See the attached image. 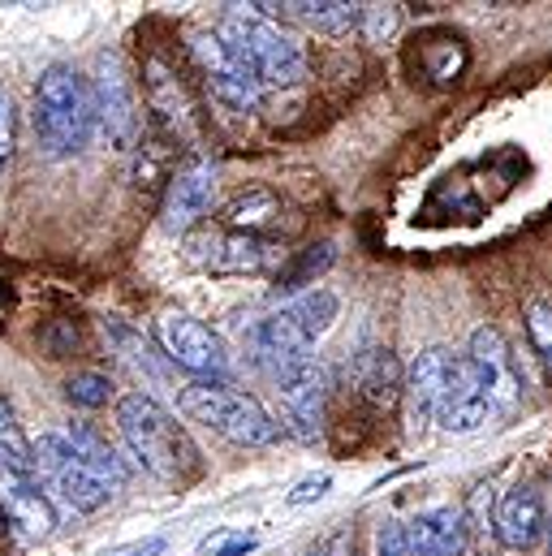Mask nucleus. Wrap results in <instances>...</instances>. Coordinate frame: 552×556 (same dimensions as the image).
<instances>
[{"mask_svg":"<svg viewBox=\"0 0 552 556\" xmlns=\"http://www.w3.org/2000/svg\"><path fill=\"white\" fill-rule=\"evenodd\" d=\"M35 135L57 160L87 151L100 135L91 78H83L74 65H48L35 83Z\"/></svg>","mask_w":552,"mask_h":556,"instance_id":"obj_1","label":"nucleus"},{"mask_svg":"<svg viewBox=\"0 0 552 556\" xmlns=\"http://www.w3.org/2000/svg\"><path fill=\"white\" fill-rule=\"evenodd\" d=\"M117 431L138 466L164 483H181L199 470V448L190 444L186 427L151 393H126L117 402Z\"/></svg>","mask_w":552,"mask_h":556,"instance_id":"obj_2","label":"nucleus"},{"mask_svg":"<svg viewBox=\"0 0 552 556\" xmlns=\"http://www.w3.org/2000/svg\"><path fill=\"white\" fill-rule=\"evenodd\" d=\"M341 302L333 289H306L293 302H285L280 311H273L268 319H260L251 328V358L255 367H264L268 376H285L289 367L311 358V345L333 328Z\"/></svg>","mask_w":552,"mask_h":556,"instance_id":"obj_3","label":"nucleus"},{"mask_svg":"<svg viewBox=\"0 0 552 556\" xmlns=\"http://www.w3.org/2000/svg\"><path fill=\"white\" fill-rule=\"evenodd\" d=\"M221 43L234 52V61L260 83V87H293L306 78L302 48L260 13H247L242 4H229V13L216 26Z\"/></svg>","mask_w":552,"mask_h":556,"instance_id":"obj_4","label":"nucleus"},{"mask_svg":"<svg viewBox=\"0 0 552 556\" xmlns=\"http://www.w3.org/2000/svg\"><path fill=\"white\" fill-rule=\"evenodd\" d=\"M177 406L181 415L234 444H247V448H264L276 444L285 435V427L276 422L255 397L229 389V384H212V380H190L181 393H177Z\"/></svg>","mask_w":552,"mask_h":556,"instance_id":"obj_5","label":"nucleus"},{"mask_svg":"<svg viewBox=\"0 0 552 556\" xmlns=\"http://www.w3.org/2000/svg\"><path fill=\"white\" fill-rule=\"evenodd\" d=\"M35 475L61 514L83 518V514H100L113 501V488L74 453L70 435L57 427L35 435Z\"/></svg>","mask_w":552,"mask_h":556,"instance_id":"obj_6","label":"nucleus"},{"mask_svg":"<svg viewBox=\"0 0 552 556\" xmlns=\"http://www.w3.org/2000/svg\"><path fill=\"white\" fill-rule=\"evenodd\" d=\"M155 341H160L164 358H173V363L186 367L190 376L212 380V384H225L229 358H225L221 337H216L208 324H199V319L173 311V315H160V319H155Z\"/></svg>","mask_w":552,"mask_h":556,"instance_id":"obj_7","label":"nucleus"},{"mask_svg":"<svg viewBox=\"0 0 552 556\" xmlns=\"http://www.w3.org/2000/svg\"><path fill=\"white\" fill-rule=\"evenodd\" d=\"M276 393H280V427L285 435L315 444L324 435V406H328V376L315 358L289 367L285 376H276Z\"/></svg>","mask_w":552,"mask_h":556,"instance_id":"obj_8","label":"nucleus"},{"mask_svg":"<svg viewBox=\"0 0 552 556\" xmlns=\"http://www.w3.org/2000/svg\"><path fill=\"white\" fill-rule=\"evenodd\" d=\"M96 113H100V135L109 147H130L138 135V104H135V83L130 70L122 61V52H100L96 61Z\"/></svg>","mask_w":552,"mask_h":556,"instance_id":"obj_9","label":"nucleus"},{"mask_svg":"<svg viewBox=\"0 0 552 556\" xmlns=\"http://www.w3.org/2000/svg\"><path fill=\"white\" fill-rule=\"evenodd\" d=\"M195 61H199V70H203L208 91H212L216 104H225L229 113H251L260 104V91L264 87L234 61V52L221 43L216 30L212 35H195Z\"/></svg>","mask_w":552,"mask_h":556,"instance_id":"obj_10","label":"nucleus"},{"mask_svg":"<svg viewBox=\"0 0 552 556\" xmlns=\"http://www.w3.org/2000/svg\"><path fill=\"white\" fill-rule=\"evenodd\" d=\"M492 389L484 380V371L471 363V354H453V367H449V384H444V397H440V410L436 422L453 435L462 431H475L479 422H488L492 415Z\"/></svg>","mask_w":552,"mask_h":556,"instance_id":"obj_11","label":"nucleus"},{"mask_svg":"<svg viewBox=\"0 0 552 556\" xmlns=\"http://www.w3.org/2000/svg\"><path fill=\"white\" fill-rule=\"evenodd\" d=\"M212 194H216V164L212 160H190L173 173L168 190H164V203H160V225L168 233H186L190 225H199L212 207Z\"/></svg>","mask_w":552,"mask_h":556,"instance_id":"obj_12","label":"nucleus"},{"mask_svg":"<svg viewBox=\"0 0 552 556\" xmlns=\"http://www.w3.org/2000/svg\"><path fill=\"white\" fill-rule=\"evenodd\" d=\"M0 505H4V518H13L26 535H52L57 531L61 509L52 505V496L35 470L0 466Z\"/></svg>","mask_w":552,"mask_h":556,"instance_id":"obj_13","label":"nucleus"},{"mask_svg":"<svg viewBox=\"0 0 552 556\" xmlns=\"http://www.w3.org/2000/svg\"><path fill=\"white\" fill-rule=\"evenodd\" d=\"M544 531H549V514H544L540 488H531V483L510 488L497 505V540L510 553H523V548H536Z\"/></svg>","mask_w":552,"mask_h":556,"instance_id":"obj_14","label":"nucleus"},{"mask_svg":"<svg viewBox=\"0 0 552 556\" xmlns=\"http://www.w3.org/2000/svg\"><path fill=\"white\" fill-rule=\"evenodd\" d=\"M471 363L484 371V380H488V389H492V402H497L501 410L518 406L523 380H518V367H514V354H510L501 328H492V324L475 328V337H471Z\"/></svg>","mask_w":552,"mask_h":556,"instance_id":"obj_15","label":"nucleus"},{"mask_svg":"<svg viewBox=\"0 0 552 556\" xmlns=\"http://www.w3.org/2000/svg\"><path fill=\"white\" fill-rule=\"evenodd\" d=\"M466 509H423L406 522V548L411 556H466Z\"/></svg>","mask_w":552,"mask_h":556,"instance_id":"obj_16","label":"nucleus"},{"mask_svg":"<svg viewBox=\"0 0 552 556\" xmlns=\"http://www.w3.org/2000/svg\"><path fill=\"white\" fill-rule=\"evenodd\" d=\"M449 367H453V354L431 345L423 350L406 371V402H411V418L423 427V422H436V410H440V397H444V384H449Z\"/></svg>","mask_w":552,"mask_h":556,"instance_id":"obj_17","label":"nucleus"},{"mask_svg":"<svg viewBox=\"0 0 552 556\" xmlns=\"http://www.w3.org/2000/svg\"><path fill=\"white\" fill-rule=\"evenodd\" d=\"M142 74H147L142 83H147V104H151V113H160V122H164L177 139H195V104L186 100L177 74H173L164 61H147Z\"/></svg>","mask_w":552,"mask_h":556,"instance_id":"obj_18","label":"nucleus"},{"mask_svg":"<svg viewBox=\"0 0 552 556\" xmlns=\"http://www.w3.org/2000/svg\"><path fill=\"white\" fill-rule=\"evenodd\" d=\"M350 380H354L376 406H389V402L398 397V389H406V384L398 380V358H393V350H385V345L359 350L354 363H350Z\"/></svg>","mask_w":552,"mask_h":556,"instance_id":"obj_19","label":"nucleus"},{"mask_svg":"<svg viewBox=\"0 0 552 556\" xmlns=\"http://www.w3.org/2000/svg\"><path fill=\"white\" fill-rule=\"evenodd\" d=\"M65 435H70L74 453H78V457H83V462H87V466H91V470H96L113 492L130 483V466L117 457V448H113V444H109L91 422H70V427H65Z\"/></svg>","mask_w":552,"mask_h":556,"instance_id":"obj_20","label":"nucleus"},{"mask_svg":"<svg viewBox=\"0 0 552 556\" xmlns=\"http://www.w3.org/2000/svg\"><path fill=\"white\" fill-rule=\"evenodd\" d=\"M276 255L273 242H264L260 233H225L212 242L208 268L212 273H260L268 268V260Z\"/></svg>","mask_w":552,"mask_h":556,"instance_id":"obj_21","label":"nucleus"},{"mask_svg":"<svg viewBox=\"0 0 552 556\" xmlns=\"http://www.w3.org/2000/svg\"><path fill=\"white\" fill-rule=\"evenodd\" d=\"M280 13L319 35H346L363 22V4H346V0H293V4H280Z\"/></svg>","mask_w":552,"mask_h":556,"instance_id":"obj_22","label":"nucleus"},{"mask_svg":"<svg viewBox=\"0 0 552 556\" xmlns=\"http://www.w3.org/2000/svg\"><path fill=\"white\" fill-rule=\"evenodd\" d=\"M0 466L13 470H35V440L22 431L13 402L0 393Z\"/></svg>","mask_w":552,"mask_h":556,"instance_id":"obj_23","label":"nucleus"},{"mask_svg":"<svg viewBox=\"0 0 552 556\" xmlns=\"http://www.w3.org/2000/svg\"><path fill=\"white\" fill-rule=\"evenodd\" d=\"M225 216H229V225H238V233H255L260 225H268L273 216H280V203L268 190H247V194H238L229 203Z\"/></svg>","mask_w":552,"mask_h":556,"instance_id":"obj_24","label":"nucleus"},{"mask_svg":"<svg viewBox=\"0 0 552 556\" xmlns=\"http://www.w3.org/2000/svg\"><path fill=\"white\" fill-rule=\"evenodd\" d=\"M523 319H527V337H531L540 363L552 371V293H531L523 306Z\"/></svg>","mask_w":552,"mask_h":556,"instance_id":"obj_25","label":"nucleus"},{"mask_svg":"<svg viewBox=\"0 0 552 556\" xmlns=\"http://www.w3.org/2000/svg\"><path fill=\"white\" fill-rule=\"evenodd\" d=\"M65 397L74 406H83V410H100V406H109L117 397V384L104 371H78V376L65 380Z\"/></svg>","mask_w":552,"mask_h":556,"instance_id":"obj_26","label":"nucleus"},{"mask_svg":"<svg viewBox=\"0 0 552 556\" xmlns=\"http://www.w3.org/2000/svg\"><path fill=\"white\" fill-rule=\"evenodd\" d=\"M333 260H337V255H333V247H328V242H319V247L302 251V255H298V264L280 273V289H302V285H315V277H319L324 268H333Z\"/></svg>","mask_w":552,"mask_h":556,"instance_id":"obj_27","label":"nucleus"},{"mask_svg":"<svg viewBox=\"0 0 552 556\" xmlns=\"http://www.w3.org/2000/svg\"><path fill=\"white\" fill-rule=\"evenodd\" d=\"M398 26H402V4H363V22H359L363 39L385 43Z\"/></svg>","mask_w":552,"mask_h":556,"instance_id":"obj_28","label":"nucleus"},{"mask_svg":"<svg viewBox=\"0 0 552 556\" xmlns=\"http://www.w3.org/2000/svg\"><path fill=\"white\" fill-rule=\"evenodd\" d=\"M255 548H260L255 535H242V531H229V527L203 540V553L208 556H251Z\"/></svg>","mask_w":552,"mask_h":556,"instance_id":"obj_29","label":"nucleus"},{"mask_svg":"<svg viewBox=\"0 0 552 556\" xmlns=\"http://www.w3.org/2000/svg\"><path fill=\"white\" fill-rule=\"evenodd\" d=\"M13 147H17V109H13V96L0 87V173L9 168Z\"/></svg>","mask_w":552,"mask_h":556,"instance_id":"obj_30","label":"nucleus"},{"mask_svg":"<svg viewBox=\"0 0 552 556\" xmlns=\"http://www.w3.org/2000/svg\"><path fill=\"white\" fill-rule=\"evenodd\" d=\"M466 522H471L475 531H497V514H492V488H475V492H471Z\"/></svg>","mask_w":552,"mask_h":556,"instance_id":"obj_31","label":"nucleus"},{"mask_svg":"<svg viewBox=\"0 0 552 556\" xmlns=\"http://www.w3.org/2000/svg\"><path fill=\"white\" fill-rule=\"evenodd\" d=\"M328 488H333V479H328V475H311V479H302V483L285 496V505H289V509L315 505V501H324V496H328Z\"/></svg>","mask_w":552,"mask_h":556,"instance_id":"obj_32","label":"nucleus"},{"mask_svg":"<svg viewBox=\"0 0 552 556\" xmlns=\"http://www.w3.org/2000/svg\"><path fill=\"white\" fill-rule=\"evenodd\" d=\"M376 556H411V548H406V522H385L376 531Z\"/></svg>","mask_w":552,"mask_h":556,"instance_id":"obj_33","label":"nucleus"},{"mask_svg":"<svg viewBox=\"0 0 552 556\" xmlns=\"http://www.w3.org/2000/svg\"><path fill=\"white\" fill-rule=\"evenodd\" d=\"M164 548H168V540H164V535H147V540L122 544V548H109V553H100V556H160Z\"/></svg>","mask_w":552,"mask_h":556,"instance_id":"obj_34","label":"nucleus"},{"mask_svg":"<svg viewBox=\"0 0 552 556\" xmlns=\"http://www.w3.org/2000/svg\"><path fill=\"white\" fill-rule=\"evenodd\" d=\"M333 556H354V553H346V544H337V553Z\"/></svg>","mask_w":552,"mask_h":556,"instance_id":"obj_35","label":"nucleus"},{"mask_svg":"<svg viewBox=\"0 0 552 556\" xmlns=\"http://www.w3.org/2000/svg\"><path fill=\"white\" fill-rule=\"evenodd\" d=\"M549 553H552V514H549Z\"/></svg>","mask_w":552,"mask_h":556,"instance_id":"obj_36","label":"nucleus"},{"mask_svg":"<svg viewBox=\"0 0 552 556\" xmlns=\"http://www.w3.org/2000/svg\"><path fill=\"white\" fill-rule=\"evenodd\" d=\"M0 527H4V505H0Z\"/></svg>","mask_w":552,"mask_h":556,"instance_id":"obj_37","label":"nucleus"},{"mask_svg":"<svg viewBox=\"0 0 552 556\" xmlns=\"http://www.w3.org/2000/svg\"><path fill=\"white\" fill-rule=\"evenodd\" d=\"M306 556H324V553H306Z\"/></svg>","mask_w":552,"mask_h":556,"instance_id":"obj_38","label":"nucleus"}]
</instances>
